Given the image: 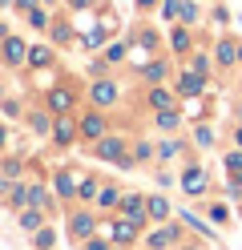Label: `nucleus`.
<instances>
[{
    "mask_svg": "<svg viewBox=\"0 0 242 250\" xmlns=\"http://www.w3.org/2000/svg\"><path fill=\"white\" fill-rule=\"evenodd\" d=\"M48 105H53L57 113H69V109H73V93L69 89H53V93H48Z\"/></svg>",
    "mask_w": 242,
    "mask_h": 250,
    "instance_id": "nucleus-1",
    "label": "nucleus"
},
{
    "mask_svg": "<svg viewBox=\"0 0 242 250\" xmlns=\"http://www.w3.org/2000/svg\"><path fill=\"white\" fill-rule=\"evenodd\" d=\"M24 53H28V49H24V41H16V37H12V41H4V61H8V65H21Z\"/></svg>",
    "mask_w": 242,
    "mask_h": 250,
    "instance_id": "nucleus-2",
    "label": "nucleus"
},
{
    "mask_svg": "<svg viewBox=\"0 0 242 250\" xmlns=\"http://www.w3.org/2000/svg\"><path fill=\"white\" fill-rule=\"evenodd\" d=\"M97 158H105V162H113V158H121V142H117V137H105V142L97 146Z\"/></svg>",
    "mask_w": 242,
    "mask_h": 250,
    "instance_id": "nucleus-3",
    "label": "nucleus"
},
{
    "mask_svg": "<svg viewBox=\"0 0 242 250\" xmlns=\"http://www.w3.org/2000/svg\"><path fill=\"white\" fill-rule=\"evenodd\" d=\"M182 186L190 194H202L206 190V178H202V169H186V178H182Z\"/></svg>",
    "mask_w": 242,
    "mask_h": 250,
    "instance_id": "nucleus-4",
    "label": "nucleus"
},
{
    "mask_svg": "<svg viewBox=\"0 0 242 250\" xmlns=\"http://www.w3.org/2000/svg\"><path fill=\"white\" fill-rule=\"evenodd\" d=\"M113 97H117V89H113L109 81H97V85H93V101H97V105H109Z\"/></svg>",
    "mask_w": 242,
    "mask_h": 250,
    "instance_id": "nucleus-5",
    "label": "nucleus"
},
{
    "mask_svg": "<svg viewBox=\"0 0 242 250\" xmlns=\"http://www.w3.org/2000/svg\"><path fill=\"white\" fill-rule=\"evenodd\" d=\"M73 137H77V125H73L69 117H61V121H57V142H61V146H69Z\"/></svg>",
    "mask_w": 242,
    "mask_h": 250,
    "instance_id": "nucleus-6",
    "label": "nucleus"
},
{
    "mask_svg": "<svg viewBox=\"0 0 242 250\" xmlns=\"http://www.w3.org/2000/svg\"><path fill=\"white\" fill-rule=\"evenodd\" d=\"M81 133H85V137H101V133H105V121L93 113V117H85V121H81Z\"/></svg>",
    "mask_w": 242,
    "mask_h": 250,
    "instance_id": "nucleus-7",
    "label": "nucleus"
},
{
    "mask_svg": "<svg viewBox=\"0 0 242 250\" xmlns=\"http://www.w3.org/2000/svg\"><path fill=\"white\" fill-rule=\"evenodd\" d=\"M177 89H182L186 97H194V93H202V77H198V73H186V77H182V85H177Z\"/></svg>",
    "mask_w": 242,
    "mask_h": 250,
    "instance_id": "nucleus-8",
    "label": "nucleus"
},
{
    "mask_svg": "<svg viewBox=\"0 0 242 250\" xmlns=\"http://www.w3.org/2000/svg\"><path fill=\"white\" fill-rule=\"evenodd\" d=\"M73 234H77V238L93 234V218H89V214H77V218H73Z\"/></svg>",
    "mask_w": 242,
    "mask_h": 250,
    "instance_id": "nucleus-9",
    "label": "nucleus"
},
{
    "mask_svg": "<svg viewBox=\"0 0 242 250\" xmlns=\"http://www.w3.org/2000/svg\"><path fill=\"white\" fill-rule=\"evenodd\" d=\"M113 238H117V242H133V218H129V222H117V226H113Z\"/></svg>",
    "mask_w": 242,
    "mask_h": 250,
    "instance_id": "nucleus-10",
    "label": "nucleus"
},
{
    "mask_svg": "<svg viewBox=\"0 0 242 250\" xmlns=\"http://www.w3.org/2000/svg\"><path fill=\"white\" fill-rule=\"evenodd\" d=\"M150 218H170V206H166V198H150Z\"/></svg>",
    "mask_w": 242,
    "mask_h": 250,
    "instance_id": "nucleus-11",
    "label": "nucleus"
},
{
    "mask_svg": "<svg viewBox=\"0 0 242 250\" xmlns=\"http://www.w3.org/2000/svg\"><path fill=\"white\" fill-rule=\"evenodd\" d=\"M234 57H238V49H234L230 41H222V44H218V61H222V65H230Z\"/></svg>",
    "mask_w": 242,
    "mask_h": 250,
    "instance_id": "nucleus-12",
    "label": "nucleus"
},
{
    "mask_svg": "<svg viewBox=\"0 0 242 250\" xmlns=\"http://www.w3.org/2000/svg\"><path fill=\"white\" fill-rule=\"evenodd\" d=\"M21 226L37 230V226H41V210H37V206H32V210H24V214H21Z\"/></svg>",
    "mask_w": 242,
    "mask_h": 250,
    "instance_id": "nucleus-13",
    "label": "nucleus"
},
{
    "mask_svg": "<svg viewBox=\"0 0 242 250\" xmlns=\"http://www.w3.org/2000/svg\"><path fill=\"white\" fill-rule=\"evenodd\" d=\"M170 242H174V230H157L154 238H150V246H154V250H161V246H170Z\"/></svg>",
    "mask_w": 242,
    "mask_h": 250,
    "instance_id": "nucleus-14",
    "label": "nucleus"
},
{
    "mask_svg": "<svg viewBox=\"0 0 242 250\" xmlns=\"http://www.w3.org/2000/svg\"><path fill=\"white\" fill-rule=\"evenodd\" d=\"M157 125H161V129H174V125H177V113H174V109H161V113H157Z\"/></svg>",
    "mask_w": 242,
    "mask_h": 250,
    "instance_id": "nucleus-15",
    "label": "nucleus"
},
{
    "mask_svg": "<svg viewBox=\"0 0 242 250\" xmlns=\"http://www.w3.org/2000/svg\"><path fill=\"white\" fill-rule=\"evenodd\" d=\"M125 218H133V222L141 218V198H125Z\"/></svg>",
    "mask_w": 242,
    "mask_h": 250,
    "instance_id": "nucleus-16",
    "label": "nucleus"
},
{
    "mask_svg": "<svg viewBox=\"0 0 242 250\" xmlns=\"http://www.w3.org/2000/svg\"><path fill=\"white\" fill-rule=\"evenodd\" d=\"M150 101H154L157 109H166V105H170V93H166V89H154V93H150Z\"/></svg>",
    "mask_w": 242,
    "mask_h": 250,
    "instance_id": "nucleus-17",
    "label": "nucleus"
},
{
    "mask_svg": "<svg viewBox=\"0 0 242 250\" xmlns=\"http://www.w3.org/2000/svg\"><path fill=\"white\" fill-rule=\"evenodd\" d=\"M57 190H61V194H73V190H77V182H73L69 174H61V178H57Z\"/></svg>",
    "mask_w": 242,
    "mask_h": 250,
    "instance_id": "nucleus-18",
    "label": "nucleus"
},
{
    "mask_svg": "<svg viewBox=\"0 0 242 250\" xmlns=\"http://www.w3.org/2000/svg\"><path fill=\"white\" fill-rule=\"evenodd\" d=\"M28 53H32V57H28L32 65H44V61H48V49H44V44H37V49H28Z\"/></svg>",
    "mask_w": 242,
    "mask_h": 250,
    "instance_id": "nucleus-19",
    "label": "nucleus"
},
{
    "mask_svg": "<svg viewBox=\"0 0 242 250\" xmlns=\"http://www.w3.org/2000/svg\"><path fill=\"white\" fill-rule=\"evenodd\" d=\"M53 246V230H37V250H48Z\"/></svg>",
    "mask_w": 242,
    "mask_h": 250,
    "instance_id": "nucleus-20",
    "label": "nucleus"
},
{
    "mask_svg": "<svg viewBox=\"0 0 242 250\" xmlns=\"http://www.w3.org/2000/svg\"><path fill=\"white\" fill-rule=\"evenodd\" d=\"M182 17H186V24H194V21H198V4H190V0H186V4H182Z\"/></svg>",
    "mask_w": 242,
    "mask_h": 250,
    "instance_id": "nucleus-21",
    "label": "nucleus"
},
{
    "mask_svg": "<svg viewBox=\"0 0 242 250\" xmlns=\"http://www.w3.org/2000/svg\"><path fill=\"white\" fill-rule=\"evenodd\" d=\"M226 169H230V174H242V153H230V158H226Z\"/></svg>",
    "mask_w": 242,
    "mask_h": 250,
    "instance_id": "nucleus-22",
    "label": "nucleus"
},
{
    "mask_svg": "<svg viewBox=\"0 0 242 250\" xmlns=\"http://www.w3.org/2000/svg\"><path fill=\"white\" fill-rule=\"evenodd\" d=\"M28 198H32V206H37V210H41L44 202H48V198H44V190H41V186H37V190H28Z\"/></svg>",
    "mask_w": 242,
    "mask_h": 250,
    "instance_id": "nucleus-23",
    "label": "nucleus"
},
{
    "mask_svg": "<svg viewBox=\"0 0 242 250\" xmlns=\"http://www.w3.org/2000/svg\"><path fill=\"white\" fill-rule=\"evenodd\" d=\"M77 190H81V198H93V194H97V186H93V182L85 178V182H81V186H77Z\"/></svg>",
    "mask_w": 242,
    "mask_h": 250,
    "instance_id": "nucleus-24",
    "label": "nucleus"
},
{
    "mask_svg": "<svg viewBox=\"0 0 242 250\" xmlns=\"http://www.w3.org/2000/svg\"><path fill=\"white\" fill-rule=\"evenodd\" d=\"M101 206H117V190H101Z\"/></svg>",
    "mask_w": 242,
    "mask_h": 250,
    "instance_id": "nucleus-25",
    "label": "nucleus"
},
{
    "mask_svg": "<svg viewBox=\"0 0 242 250\" xmlns=\"http://www.w3.org/2000/svg\"><path fill=\"white\" fill-rule=\"evenodd\" d=\"M198 142H202V146H214V133H210L206 125H202V129H198Z\"/></svg>",
    "mask_w": 242,
    "mask_h": 250,
    "instance_id": "nucleus-26",
    "label": "nucleus"
},
{
    "mask_svg": "<svg viewBox=\"0 0 242 250\" xmlns=\"http://www.w3.org/2000/svg\"><path fill=\"white\" fill-rule=\"evenodd\" d=\"M105 57H109V61H121V57H125V49H121V44H109V53H105Z\"/></svg>",
    "mask_w": 242,
    "mask_h": 250,
    "instance_id": "nucleus-27",
    "label": "nucleus"
},
{
    "mask_svg": "<svg viewBox=\"0 0 242 250\" xmlns=\"http://www.w3.org/2000/svg\"><path fill=\"white\" fill-rule=\"evenodd\" d=\"M89 250H105V242H101V238H93V242H89Z\"/></svg>",
    "mask_w": 242,
    "mask_h": 250,
    "instance_id": "nucleus-28",
    "label": "nucleus"
},
{
    "mask_svg": "<svg viewBox=\"0 0 242 250\" xmlns=\"http://www.w3.org/2000/svg\"><path fill=\"white\" fill-rule=\"evenodd\" d=\"M157 4V0H137V8H154Z\"/></svg>",
    "mask_w": 242,
    "mask_h": 250,
    "instance_id": "nucleus-29",
    "label": "nucleus"
},
{
    "mask_svg": "<svg viewBox=\"0 0 242 250\" xmlns=\"http://www.w3.org/2000/svg\"><path fill=\"white\" fill-rule=\"evenodd\" d=\"M73 4H77V8H81V4H89V0H73Z\"/></svg>",
    "mask_w": 242,
    "mask_h": 250,
    "instance_id": "nucleus-30",
    "label": "nucleus"
},
{
    "mask_svg": "<svg viewBox=\"0 0 242 250\" xmlns=\"http://www.w3.org/2000/svg\"><path fill=\"white\" fill-rule=\"evenodd\" d=\"M0 146H4V129H0Z\"/></svg>",
    "mask_w": 242,
    "mask_h": 250,
    "instance_id": "nucleus-31",
    "label": "nucleus"
},
{
    "mask_svg": "<svg viewBox=\"0 0 242 250\" xmlns=\"http://www.w3.org/2000/svg\"><path fill=\"white\" fill-rule=\"evenodd\" d=\"M238 57H242V49H238Z\"/></svg>",
    "mask_w": 242,
    "mask_h": 250,
    "instance_id": "nucleus-32",
    "label": "nucleus"
}]
</instances>
